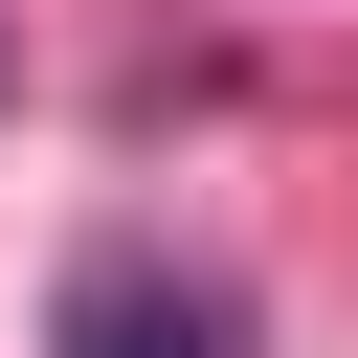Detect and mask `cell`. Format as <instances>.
<instances>
[{
	"mask_svg": "<svg viewBox=\"0 0 358 358\" xmlns=\"http://www.w3.org/2000/svg\"><path fill=\"white\" fill-rule=\"evenodd\" d=\"M45 336H67V358H224V291L157 268V246H90V268L45 291Z\"/></svg>",
	"mask_w": 358,
	"mask_h": 358,
	"instance_id": "obj_1",
	"label": "cell"
}]
</instances>
